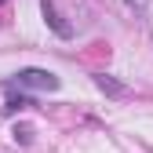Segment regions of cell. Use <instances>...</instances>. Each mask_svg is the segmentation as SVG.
Segmentation results:
<instances>
[{"instance_id":"cell-1","label":"cell","mask_w":153,"mask_h":153,"mask_svg":"<svg viewBox=\"0 0 153 153\" xmlns=\"http://www.w3.org/2000/svg\"><path fill=\"white\" fill-rule=\"evenodd\" d=\"M59 84H62V80H59L51 69H36V66L18 69L15 76H7V80H4L7 91H59Z\"/></svg>"},{"instance_id":"cell-2","label":"cell","mask_w":153,"mask_h":153,"mask_svg":"<svg viewBox=\"0 0 153 153\" xmlns=\"http://www.w3.org/2000/svg\"><path fill=\"white\" fill-rule=\"evenodd\" d=\"M40 15H44V22H48V29H51L55 36H62V40L73 36V26L62 18V11L55 7V0H44V4H40Z\"/></svg>"},{"instance_id":"cell-3","label":"cell","mask_w":153,"mask_h":153,"mask_svg":"<svg viewBox=\"0 0 153 153\" xmlns=\"http://www.w3.org/2000/svg\"><path fill=\"white\" fill-rule=\"evenodd\" d=\"M95 88H99V91H106L109 99H124V95H128V88H124L120 80H113L109 73H95Z\"/></svg>"},{"instance_id":"cell-4","label":"cell","mask_w":153,"mask_h":153,"mask_svg":"<svg viewBox=\"0 0 153 153\" xmlns=\"http://www.w3.org/2000/svg\"><path fill=\"white\" fill-rule=\"evenodd\" d=\"M29 106H33V99H29L26 91H7V106H4V113L11 117V113H18V109H29Z\"/></svg>"},{"instance_id":"cell-5","label":"cell","mask_w":153,"mask_h":153,"mask_svg":"<svg viewBox=\"0 0 153 153\" xmlns=\"http://www.w3.org/2000/svg\"><path fill=\"white\" fill-rule=\"evenodd\" d=\"M15 142L29 146V142H33V128H29V124H18V128H15Z\"/></svg>"},{"instance_id":"cell-6","label":"cell","mask_w":153,"mask_h":153,"mask_svg":"<svg viewBox=\"0 0 153 153\" xmlns=\"http://www.w3.org/2000/svg\"><path fill=\"white\" fill-rule=\"evenodd\" d=\"M124 4H128L131 11H135V15H142V11L149 7V0H124Z\"/></svg>"}]
</instances>
